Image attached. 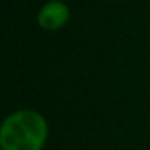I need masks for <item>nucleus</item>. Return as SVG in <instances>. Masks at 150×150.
<instances>
[{
    "instance_id": "nucleus-1",
    "label": "nucleus",
    "mask_w": 150,
    "mask_h": 150,
    "mask_svg": "<svg viewBox=\"0 0 150 150\" xmlns=\"http://www.w3.org/2000/svg\"><path fill=\"white\" fill-rule=\"evenodd\" d=\"M49 137V123L42 113L23 108L10 113L0 126L2 150H42Z\"/></svg>"
},
{
    "instance_id": "nucleus-2",
    "label": "nucleus",
    "mask_w": 150,
    "mask_h": 150,
    "mask_svg": "<svg viewBox=\"0 0 150 150\" xmlns=\"http://www.w3.org/2000/svg\"><path fill=\"white\" fill-rule=\"evenodd\" d=\"M69 7L62 0H50L37 13V24L44 31H60L69 21Z\"/></svg>"
}]
</instances>
